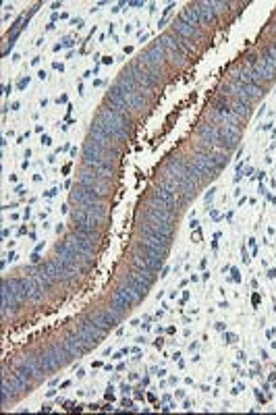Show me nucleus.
Instances as JSON below:
<instances>
[{
	"label": "nucleus",
	"mask_w": 276,
	"mask_h": 415,
	"mask_svg": "<svg viewBox=\"0 0 276 415\" xmlns=\"http://www.w3.org/2000/svg\"><path fill=\"white\" fill-rule=\"evenodd\" d=\"M94 122L98 124V127L110 137V140H114L116 144H122L127 140V114H120L116 110H112L110 106H104L100 108L98 116L94 118Z\"/></svg>",
	"instance_id": "nucleus-1"
},
{
	"label": "nucleus",
	"mask_w": 276,
	"mask_h": 415,
	"mask_svg": "<svg viewBox=\"0 0 276 415\" xmlns=\"http://www.w3.org/2000/svg\"><path fill=\"white\" fill-rule=\"evenodd\" d=\"M118 158V152H110L100 146H96L94 142H88L84 146V162L92 168H100V166H110L112 168L114 160Z\"/></svg>",
	"instance_id": "nucleus-2"
},
{
	"label": "nucleus",
	"mask_w": 276,
	"mask_h": 415,
	"mask_svg": "<svg viewBox=\"0 0 276 415\" xmlns=\"http://www.w3.org/2000/svg\"><path fill=\"white\" fill-rule=\"evenodd\" d=\"M77 185L88 187L90 191L98 193L100 198H104V196H108V193H110V181L102 178L98 172L92 168V166H86V168L79 170V174H77Z\"/></svg>",
	"instance_id": "nucleus-3"
},
{
	"label": "nucleus",
	"mask_w": 276,
	"mask_h": 415,
	"mask_svg": "<svg viewBox=\"0 0 276 415\" xmlns=\"http://www.w3.org/2000/svg\"><path fill=\"white\" fill-rule=\"evenodd\" d=\"M106 332H108V330H104V328H100V326H96V324L90 320V318H88V320H84V322L77 326V332H75V334H77L79 338H84V340L90 344V347H94L96 342L104 338Z\"/></svg>",
	"instance_id": "nucleus-4"
},
{
	"label": "nucleus",
	"mask_w": 276,
	"mask_h": 415,
	"mask_svg": "<svg viewBox=\"0 0 276 415\" xmlns=\"http://www.w3.org/2000/svg\"><path fill=\"white\" fill-rule=\"evenodd\" d=\"M44 268H46V272L52 276L54 280H60V282H71L75 278V272H77L75 268H68L64 262H60V260H50V262H46Z\"/></svg>",
	"instance_id": "nucleus-5"
},
{
	"label": "nucleus",
	"mask_w": 276,
	"mask_h": 415,
	"mask_svg": "<svg viewBox=\"0 0 276 415\" xmlns=\"http://www.w3.org/2000/svg\"><path fill=\"white\" fill-rule=\"evenodd\" d=\"M146 216L162 220V222H170V224H172V220H174V212H170L168 208L164 206L158 198H150L146 202Z\"/></svg>",
	"instance_id": "nucleus-6"
},
{
	"label": "nucleus",
	"mask_w": 276,
	"mask_h": 415,
	"mask_svg": "<svg viewBox=\"0 0 276 415\" xmlns=\"http://www.w3.org/2000/svg\"><path fill=\"white\" fill-rule=\"evenodd\" d=\"M64 243H66L68 247H71V249H73V252H75L79 258H84V260L88 262V264H92V262H94L96 247H92V245H90V243H86L84 239H79L75 232H68L66 237H64Z\"/></svg>",
	"instance_id": "nucleus-7"
},
{
	"label": "nucleus",
	"mask_w": 276,
	"mask_h": 415,
	"mask_svg": "<svg viewBox=\"0 0 276 415\" xmlns=\"http://www.w3.org/2000/svg\"><path fill=\"white\" fill-rule=\"evenodd\" d=\"M154 232V234H160V237H172V232H174V228H172V224L170 222H162V220H156V218H150V216H146L144 218V222L140 224V232Z\"/></svg>",
	"instance_id": "nucleus-8"
},
{
	"label": "nucleus",
	"mask_w": 276,
	"mask_h": 415,
	"mask_svg": "<svg viewBox=\"0 0 276 415\" xmlns=\"http://www.w3.org/2000/svg\"><path fill=\"white\" fill-rule=\"evenodd\" d=\"M129 75L135 79L137 86L142 88V92H144V90H148V92H150V90L158 83V79H156L154 75H152V73H148L146 68H142V64H140V62H135V64H131V66H129Z\"/></svg>",
	"instance_id": "nucleus-9"
},
{
	"label": "nucleus",
	"mask_w": 276,
	"mask_h": 415,
	"mask_svg": "<svg viewBox=\"0 0 276 415\" xmlns=\"http://www.w3.org/2000/svg\"><path fill=\"white\" fill-rule=\"evenodd\" d=\"M54 249H56V254L60 256L58 260H60V262H64V264H66L68 268H75V270H77L81 264H88V262H86L84 258H79V256H77V254H75L73 249L68 247L64 241H62V243H56V247H54Z\"/></svg>",
	"instance_id": "nucleus-10"
},
{
	"label": "nucleus",
	"mask_w": 276,
	"mask_h": 415,
	"mask_svg": "<svg viewBox=\"0 0 276 415\" xmlns=\"http://www.w3.org/2000/svg\"><path fill=\"white\" fill-rule=\"evenodd\" d=\"M216 137H218V129L214 127V124H200L198 127V140H200V150H212L216 148Z\"/></svg>",
	"instance_id": "nucleus-11"
},
{
	"label": "nucleus",
	"mask_w": 276,
	"mask_h": 415,
	"mask_svg": "<svg viewBox=\"0 0 276 415\" xmlns=\"http://www.w3.org/2000/svg\"><path fill=\"white\" fill-rule=\"evenodd\" d=\"M90 142H94L96 146H100V148H104V150L118 152L116 142H114V140H110V137H108L96 122H92V127H90Z\"/></svg>",
	"instance_id": "nucleus-12"
},
{
	"label": "nucleus",
	"mask_w": 276,
	"mask_h": 415,
	"mask_svg": "<svg viewBox=\"0 0 276 415\" xmlns=\"http://www.w3.org/2000/svg\"><path fill=\"white\" fill-rule=\"evenodd\" d=\"M250 75H252V81L254 83H268V81H272L274 77H276V73L272 71V68L262 60V56L258 58V62L250 68Z\"/></svg>",
	"instance_id": "nucleus-13"
},
{
	"label": "nucleus",
	"mask_w": 276,
	"mask_h": 415,
	"mask_svg": "<svg viewBox=\"0 0 276 415\" xmlns=\"http://www.w3.org/2000/svg\"><path fill=\"white\" fill-rule=\"evenodd\" d=\"M144 245L152 247V249H156V252H162V254H166L168 256V247H170V239L168 237H160V234H154V232H142V241Z\"/></svg>",
	"instance_id": "nucleus-14"
},
{
	"label": "nucleus",
	"mask_w": 276,
	"mask_h": 415,
	"mask_svg": "<svg viewBox=\"0 0 276 415\" xmlns=\"http://www.w3.org/2000/svg\"><path fill=\"white\" fill-rule=\"evenodd\" d=\"M172 32H174L176 38H181V40L189 42V44H193V42H198V40H200V30H198V27H191V25L183 23L181 19H176V21L172 23Z\"/></svg>",
	"instance_id": "nucleus-15"
},
{
	"label": "nucleus",
	"mask_w": 276,
	"mask_h": 415,
	"mask_svg": "<svg viewBox=\"0 0 276 415\" xmlns=\"http://www.w3.org/2000/svg\"><path fill=\"white\" fill-rule=\"evenodd\" d=\"M68 200H71L73 204H77V206H86V204H92V202H102V198L98 196V193H94L88 187H81V185H77L71 191V198Z\"/></svg>",
	"instance_id": "nucleus-16"
},
{
	"label": "nucleus",
	"mask_w": 276,
	"mask_h": 415,
	"mask_svg": "<svg viewBox=\"0 0 276 415\" xmlns=\"http://www.w3.org/2000/svg\"><path fill=\"white\" fill-rule=\"evenodd\" d=\"M90 320H92L96 326H100V328L108 330V328L116 326V320H118V318H114L110 310H94V312H90Z\"/></svg>",
	"instance_id": "nucleus-17"
},
{
	"label": "nucleus",
	"mask_w": 276,
	"mask_h": 415,
	"mask_svg": "<svg viewBox=\"0 0 276 415\" xmlns=\"http://www.w3.org/2000/svg\"><path fill=\"white\" fill-rule=\"evenodd\" d=\"M62 344H64L66 351L71 353L73 357H81V355H86V353L92 349L90 344H88L84 338H79L77 334H68V336L64 338V342H62Z\"/></svg>",
	"instance_id": "nucleus-18"
},
{
	"label": "nucleus",
	"mask_w": 276,
	"mask_h": 415,
	"mask_svg": "<svg viewBox=\"0 0 276 415\" xmlns=\"http://www.w3.org/2000/svg\"><path fill=\"white\" fill-rule=\"evenodd\" d=\"M118 90L122 94V100H125L127 110H133V112H137V110H144L146 108V98H144L142 92H127V90H122V88H118Z\"/></svg>",
	"instance_id": "nucleus-19"
},
{
	"label": "nucleus",
	"mask_w": 276,
	"mask_h": 415,
	"mask_svg": "<svg viewBox=\"0 0 276 415\" xmlns=\"http://www.w3.org/2000/svg\"><path fill=\"white\" fill-rule=\"evenodd\" d=\"M15 372H19L21 376H25V378H36V376H40L42 374V370L38 368V362H36V357H23V359H19L17 362V370Z\"/></svg>",
	"instance_id": "nucleus-20"
},
{
	"label": "nucleus",
	"mask_w": 276,
	"mask_h": 415,
	"mask_svg": "<svg viewBox=\"0 0 276 415\" xmlns=\"http://www.w3.org/2000/svg\"><path fill=\"white\" fill-rule=\"evenodd\" d=\"M71 218H73V222L79 224V226H88V228H96V230H98V226H100V220L96 216H92V214H88L84 208H75V210L71 212Z\"/></svg>",
	"instance_id": "nucleus-21"
},
{
	"label": "nucleus",
	"mask_w": 276,
	"mask_h": 415,
	"mask_svg": "<svg viewBox=\"0 0 276 415\" xmlns=\"http://www.w3.org/2000/svg\"><path fill=\"white\" fill-rule=\"evenodd\" d=\"M237 144H239V137H237V135H232V133L224 131L222 127L218 129V137H216V148H218V150L230 152V150L237 148Z\"/></svg>",
	"instance_id": "nucleus-22"
},
{
	"label": "nucleus",
	"mask_w": 276,
	"mask_h": 415,
	"mask_svg": "<svg viewBox=\"0 0 276 415\" xmlns=\"http://www.w3.org/2000/svg\"><path fill=\"white\" fill-rule=\"evenodd\" d=\"M48 353L52 355V359L56 362V366L58 368H62V366H66L68 362H71V353L66 351V347L64 344H58V342H54V344H50V349H48Z\"/></svg>",
	"instance_id": "nucleus-23"
},
{
	"label": "nucleus",
	"mask_w": 276,
	"mask_h": 415,
	"mask_svg": "<svg viewBox=\"0 0 276 415\" xmlns=\"http://www.w3.org/2000/svg\"><path fill=\"white\" fill-rule=\"evenodd\" d=\"M2 380H6V382H8V384H10V386H12V388H15V390H21V392H23V390H27V392H30V378L21 376L19 372L10 374V378H8V376H4Z\"/></svg>",
	"instance_id": "nucleus-24"
},
{
	"label": "nucleus",
	"mask_w": 276,
	"mask_h": 415,
	"mask_svg": "<svg viewBox=\"0 0 276 415\" xmlns=\"http://www.w3.org/2000/svg\"><path fill=\"white\" fill-rule=\"evenodd\" d=\"M196 8H198V15L204 23H214L216 21V10L212 8L210 2H196Z\"/></svg>",
	"instance_id": "nucleus-25"
},
{
	"label": "nucleus",
	"mask_w": 276,
	"mask_h": 415,
	"mask_svg": "<svg viewBox=\"0 0 276 415\" xmlns=\"http://www.w3.org/2000/svg\"><path fill=\"white\" fill-rule=\"evenodd\" d=\"M122 284L129 286L131 290H135V293H137V295H142V297H146V295H148V290H150V286H146L144 282H140L133 274H127L125 278H122Z\"/></svg>",
	"instance_id": "nucleus-26"
},
{
	"label": "nucleus",
	"mask_w": 276,
	"mask_h": 415,
	"mask_svg": "<svg viewBox=\"0 0 276 415\" xmlns=\"http://www.w3.org/2000/svg\"><path fill=\"white\" fill-rule=\"evenodd\" d=\"M230 81H237V83H241V86H250V83H254L252 75H250V68H245V66H234L230 71Z\"/></svg>",
	"instance_id": "nucleus-27"
},
{
	"label": "nucleus",
	"mask_w": 276,
	"mask_h": 415,
	"mask_svg": "<svg viewBox=\"0 0 276 415\" xmlns=\"http://www.w3.org/2000/svg\"><path fill=\"white\" fill-rule=\"evenodd\" d=\"M129 308H131V303H129V301H125V299H120V297L112 295V299H110V308H108V310L112 312L114 318H120Z\"/></svg>",
	"instance_id": "nucleus-28"
},
{
	"label": "nucleus",
	"mask_w": 276,
	"mask_h": 415,
	"mask_svg": "<svg viewBox=\"0 0 276 415\" xmlns=\"http://www.w3.org/2000/svg\"><path fill=\"white\" fill-rule=\"evenodd\" d=\"M181 19L183 23H187V25H191V27H198L200 23H202V19H200V15H198V8H196V4H191V6H187L183 12H181Z\"/></svg>",
	"instance_id": "nucleus-29"
},
{
	"label": "nucleus",
	"mask_w": 276,
	"mask_h": 415,
	"mask_svg": "<svg viewBox=\"0 0 276 415\" xmlns=\"http://www.w3.org/2000/svg\"><path fill=\"white\" fill-rule=\"evenodd\" d=\"M36 362H38V368L42 370V374H48V372H52V370H56V368H58L56 362H54L52 355H50L48 351H44L42 355H38V357H36Z\"/></svg>",
	"instance_id": "nucleus-30"
},
{
	"label": "nucleus",
	"mask_w": 276,
	"mask_h": 415,
	"mask_svg": "<svg viewBox=\"0 0 276 415\" xmlns=\"http://www.w3.org/2000/svg\"><path fill=\"white\" fill-rule=\"evenodd\" d=\"M154 198H158L164 206L168 208L170 212H174V193H170V191H166V189L156 187V189H154Z\"/></svg>",
	"instance_id": "nucleus-31"
},
{
	"label": "nucleus",
	"mask_w": 276,
	"mask_h": 415,
	"mask_svg": "<svg viewBox=\"0 0 276 415\" xmlns=\"http://www.w3.org/2000/svg\"><path fill=\"white\" fill-rule=\"evenodd\" d=\"M112 295H116V297H120V299H125V301H129V303H131V306H133V303H137V301H142V299H144L142 295H137V293H135V290H131V288H129V286H125V284H122V286H118V288L114 290V293H112Z\"/></svg>",
	"instance_id": "nucleus-32"
},
{
	"label": "nucleus",
	"mask_w": 276,
	"mask_h": 415,
	"mask_svg": "<svg viewBox=\"0 0 276 415\" xmlns=\"http://www.w3.org/2000/svg\"><path fill=\"white\" fill-rule=\"evenodd\" d=\"M146 56L150 58V62H152V64L160 66V64H162V60H164V46H162V44H154V46H152V48L146 52Z\"/></svg>",
	"instance_id": "nucleus-33"
},
{
	"label": "nucleus",
	"mask_w": 276,
	"mask_h": 415,
	"mask_svg": "<svg viewBox=\"0 0 276 415\" xmlns=\"http://www.w3.org/2000/svg\"><path fill=\"white\" fill-rule=\"evenodd\" d=\"M79 208H84V210L92 216H96L98 220H102L106 216V208L102 206V202H92V204H86V206H79Z\"/></svg>",
	"instance_id": "nucleus-34"
},
{
	"label": "nucleus",
	"mask_w": 276,
	"mask_h": 415,
	"mask_svg": "<svg viewBox=\"0 0 276 415\" xmlns=\"http://www.w3.org/2000/svg\"><path fill=\"white\" fill-rule=\"evenodd\" d=\"M131 274H133L140 282H144L146 286H152V284H154V280H156V274H154V270H137V268H135Z\"/></svg>",
	"instance_id": "nucleus-35"
},
{
	"label": "nucleus",
	"mask_w": 276,
	"mask_h": 415,
	"mask_svg": "<svg viewBox=\"0 0 276 415\" xmlns=\"http://www.w3.org/2000/svg\"><path fill=\"white\" fill-rule=\"evenodd\" d=\"M131 264H133L137 270H154V266H152V262H150L144 254H140V252L133 254V258H131ZM154 272H156V270H154Z\"/></svg>",
	"instance_id": "nucleus-36"
},
{
	"label": "nucleus",
	"mask_w": 276,
	"mask_h": 415,
	"mask_svg": "<svg viewBox=\"0 0 276 415\" xmlns=\"http://www.w3.org/2000/svg\"><path fill=\"white\" fill-rule=\"evenodd\" d=\"M232 112L237 116H250L252 114V106L247 102H243V100H234L232 102Z\"/></svg>",
	"instance_id": "nucleus-37"
},
{
	"label": "nucleus",
	"mask_w": 276,
	"mask_h": 415,
	"mask_svg": "<svg viewBox=\"0 0 276 415\" xmlns=\"http://www.w3.org/2000/svg\"><path fill=\"white\" fill-rule=\"evenodd\" d=\"M262 60H264L272 71L276 73V48L274 46H268L266 50H264V54H262Z\"/></svg>",
	"instance_id": "nucleus-38"
},
{
	"label": "nucleus",
	"mask_w": 276,
	"mask_h": 415,
	"mask_svg": "<svg viewBox=\"0 0 276 415\" xmlns=\"http://www.w3.org/2000/svg\"><path fill=\"white\" fill-rule=\"evenodd\" d=\"M258 58H260V56H256V54H247V56H245V64H247V66H254V64L258 62Z\"/></svg>",
	"instance_id": "nucleus-39"
},
{
	"label": "nucleus",
	"mask_w": 276,
	"mask_h": 415,
	"mask_svg": "<svg viewBox=\"0 0 276 415\" xmlns=\"http://www.w3.org/2000/svg\"><path fill=\"white\" fill-rule=\"evenodd\" d=\"M224 340L226 342H237V334H232V332H224Z\"/></svg>",
	"instance_id": "nucleus-40"
},
{
	"label": "nucleus",
	"mask_w": 276,
	"mask_h": 415,
	"mask_svg": "<svg viewBox=\"0 0 276 415\" xmlns=\"http://www.w3.org/2000/svg\"><path fill=\"white\" fill-rule=\"evenodd\" d=\"M214 191H216V189L212 187V189H210L208 193H206V202H208V204H210V202H212V198H214Z\"/></svg>",
	"instance_id": "nucleus-41"
},
{
	"label": "nucleus",
	"mask_w": 276,
	"mask_h": 415,
	"mask_svg": "<svg viewBox=\"0 0 276 415\" xmlns=\"http://www.w3.org/2000/svg\"><path fill=\"white\" fill-rule=\"evenodd\" d=\"M232 274H234V276H232V280H234V282H239V280H241V276H239L237 268H232Z\"/></svg>",
	"instance_id": "nucleus-42"
},
{
	"label": "nucleus",
	"mask_w": 276,
	"mask_h": 415,
	"mask_svg": "<svg viewBox=\"0 0 276 415\" xmlns=\"http://www.w3.org/2000/svg\"><path fill=\"white\" fill-rule=\"evenodd\" d=\"M73 25H77V27H81V25H84V21H81V19H73Z\"/></svg>",
	"instance_id": "nucleus-43"
},
{
	"label": "nucleus",
	"mask_w": 276,
	"mask_h": 415,
	"mask_svg": "<svg viewBox=\"0 0 276 415\" xmlns=\"http://www.w3.org/2000/svg\"><path fill=\"white\" fill-rule=\"evenodd\" d=\"M32 262H34V264H38V262H40V256H38V254H34V256H32Z\"/></svg>",
	"instance_id": "nucleus-44"
},
{
	"label": "nucleus",
	"mask_w": 276,
	"mask_h": 415,
	"mask_svg": "<svg viewBox=\"0 0 276 415\" xmlns=\"http://www.w3.org/2000/svg\"><path fill=\"white\" fill-rule=\"evenodd\" d=\"M268 276H270V278H276V270H270V272H268Z\"/></svg>",
	"instance_id": "nucleus-45"
}]
</instances>
